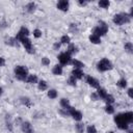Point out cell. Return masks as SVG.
I'll return each mask as SVG.
<instances>
[{
  "instance_id": "cell-1",
  "label": "cell",
  "mask_w": 133,
  "mask_h": 133,
  "mask_svg": "<svg viewBox=\"0 0 133 133\" xmlns=\"http://www.w3.org/2000/svg\"><path fill=\"white\" fill-rule=\"evenodd\" d=\"M133 121V113L132 112H126V113H121L117 114L114 117V122L116 123L117 127L119 129H127L128 128V124L132 123Z\"/></svg>"
},
{
  "instance_id": "cell-2",
  "label": "cell",
  "mask_w": 133,
  "mask_h": 133,
  "mask_svg": "<svg viewBox=\"0 0 133 133\" xmlns=\"http://www.w3.org/2000/svg\"><path fill=\"white\" fill-rule=\"evenodd\" d=\"M15 74H16V78L18 80H21V81H25L27 79V76H28V71L25 66L23 65H18L15 68Z\"/></svg>"
},
{
  "instance_id": "cell-3",
  "label": "cell",
  "mask_w": 133,
  "mask_h": 133,
  "mask_svg": "<svg viewBox=\"0 0 133 133\" xmlns=\"http://www.w3.org/2000/svg\"><path fill=\"white\" fill-rule=\"evenodd\" d=\"M130 21V16L127 14H117L113 17V22L116 25H122L124 23H128Z\"/></svg>"
},
{
  "instance_id": "cell-4",
  "label": "cell",
  "mask_w": 133,
  "mask_h": 133,
  "mask_svg": "<svg viewBox=\"0 0 133 133\" xmlns=\"http://www.w3.org/2000/svg\"><path fill=\"white\" fill-rule=\"evenodd\" d=\"M107 31H108V26L104 22H100L99 25L94 29V33L92 34H95V35H97V36L100 37L101 35L106 34Z\"/></svg>"
},
{
  "instance_id": "cell-5",
  "label": "cell",
  "mask_w": 133,
  "mask_h": 133,
  "mask_svg": "<svg viewBox=\"0 0 133 133\" xmlns=\"http://www.w3.org/2000/svg\"><path fill=\"white\" fill-rule=\"evenodd\" d=\"M97 66H98V70L100 72H105V71H108V70L112 69V64H111V62L107 58H103L102 60H100L98 62Z\"/></svg>"
},
{
  "instance_id": "cell-6",
  "label": "cell",
  "mask_w": 133,
  "mask_h": 133,
  "mask_svg": "<svg viewBox=\"0 0 133 133\" xmlns=\"http://www.w3.org/2000/svg\"><path fill=\"white\" fill-rule=\"evenodd\" d=\"M18 41H20V42L22 43V45L25 47V50H26L28 53H30V54L34 53V49H33V47H32V44H31V42H30L29 38H27V37H21V38H19Z\"/></svg>"
},
{
  "instance_id": "cell-7",
  "label": "cell",
  "mask_w": 133,
  "mask_h": 133,
  "mask_svg": "<svg viewBox=\"0 0 133 133\" xmlns=\"http://www.w3.org/2000/svg\"><path fill=\"white\" fill-rule=\"evenodd\" d=\"M58 59H59V61H60L61 64H68V63L71 62V55L68 52L60 53L59 56H58Z\"/></svg>"
},
{
  "instance_id": "cell-8",
  "label": "cell",
  "mask_w": 133,
  "mask_h": 133,
  "mask_svg": "<svg viewBox=\"0 0 133 133\" xmlns=\"http://www.w3.org/2000/svg\"><path fill=\"white\" fill-rule=\"evenodd\" d=\"M68 110H69L70 114L73 116V118H74L75 121H80V119L82 118V113H81L80 111H77V110H75L73 107H70Z\"/></svg>"
},
{
  "instance_id": "cell-9",
  "label": "cell",
  "mask_w": 133,
  "mask_h": 133,
  "mask_svg": "<svg viewBox=\"0 0 133 133\" xmlns=\"http://www.w3.org/2000/svg\"><path fill=\"white\" fill-rule=\"evenodd\" d=\"M28 34H29L28 29H27V28H25V27H22V28L20 29V31L17 33L16 39H19V38H21V37H27V36H28Z\"/></svg>"
},
{
  "instance_id": "cell-10",
  "label": "cell",
  "mask_w": 133,
  "mask_h": 133,
  "mask_svg": "<svg viewBox=\"0 0 133 133\" xmlns=\"http://www.w3.org/2000/svg\"><path fill=\"white\" fill-rule=\"evenodd\" d=\"M86 82H87L90 86L96 87V88H99V82H98V80L95 79L94 77H91V76H87V77H86Z\"/></svg>"
},
{
  "instance_id": "cell-11",
  "label": "cell",
  "mask_w": 133,
  "mask_h": 133,
  "mask_svg": "<svg viewBox=\"0 0 133 133\" xmlns=\"http://www.w3.org/2000/svg\"><path fill=\"white\" fill-rule=\"evenodd\" d=\"M57 8L60 9V10L66 11L68 8H69V2L65 1V0H60V1L57 3Z\"/></svg>"
},
{
  "instance_id": "cell-12",
  "label": "cell",
  "mask_w": 133,
  "mask_h": 133,
  "mask_svg": "<svg viewBox=\"0 0 133 133\" xmlns=\"http://www.w3.org/2000/svg\"><path fill=\"white\" fill-rule=\"evenodd\" d=\"M22 130L25 133H32V131H33L30 123H28V122H25V123L22 124Z\"/></svg>"
},
{
  "instance_id": "cell-13",
  "label": "cell",
  "mask_w": 133,
  "mask_h": 133,
  "mask_svg": "<svg viewBox=\"0 0 133 133\" xmlns=\"http://www.w3.org/2000/svg\"><path fill=\"white\" fill-rule=\"evenodd\" d=\"M72 74H73V76L77 79H81L82 77H83V72L80 70V69H74L73 70V72H72Z\"/></svg>"
},
{
  "instance_id": "cell-14",
  "label": "cell",
  "mask_w": 133,
  "mask_h": 133,
  "mask_svg": "<svg viewBox=\"0 0 133 133\" xmlns=\"http://www.w3.org/2000/svg\"><path fill=\"white\" fill-rule=\"evenodd\" d=\"M52 72H53L54 75H61L62 74V68H61V65H55L53 68Z\"/></svg>"
},
{
  "instance_id": "cell-15",
  "label": "cell",
  "mask_w": 133,
  "mask_h": 133,
  "mask_svg": "<svg viewBox=\"0 0 133 133\" xmlns=\"http://www.w3.org/2000/svg\"><path fill=\"white\" fill-rule=\"evenodd\" d=\"M107 92H106V90L104 89V88H98V96H99V98H102V99H105L106 97H107Z\"/></svg>"
},
{
  "instance_id": "cell-16",
  "label": "cell",
  "mask_w": 133,
  "mask_h": 133,
  "mask_svg": "<svg viewBox=\"0 0 133 133\" xmlns=\"http://www.w3.org/2000/svg\"><path fill=\"white\" fill-rule=\"evenodd\" d=\"M109 5H110V3H109L108 0H101V1L99 2V6L102 7V8H108Z\"/></svg>"
},
{
  "instance_id": "cell-17",
  "label": "cell",
  "mask_w": 133,
  "mask_h": 133,
  "mask_svg": "<svg viewBox=\"0 0 133 133\" xmlns=\"http://www.w3.org/2000/svg\"><path fill=\"white\" fill-rule=\"evenodd\" d=\"M89 41H90L92 44H99V43L101 42L100 37L97 36V35H95V34H91V35L89 36Z\"/></svg>"
},
{
  "instance_id": "cell-18",
  "label": "cell",
  "mask_w": 133,
  "mask_h": 133,
  "mask_svg": "<svg viewBox=\"0 0 133 133\" xmlns=\"http://www.w3.org/2000/svg\"><path fill=\"white\" fill-rule=\"evenodd\" d=\"M60 105H61V107H63L64 109H69V108L71 107V106H70V103H69V100H66V99H61Z\"/></svg>"
},
{
  "instance_id": "cell-19",
  "label": "cell",
  "mask_w": 133,
  "mask_h": 133,
  "mask_svg": "<svg viewBox=\"0 0 133 133\" xmlns=\"http://www.w3.org/2000/svg\"><path fill=\"white\" fill-rule=\"evenodd\" d=\"M26 81H27L28 83H35V82L37 81V77H36L35 75H29V76L27 77Z\"/></svg>"
},
{
  "instance_id": "cell-20",
  "label": "cell",
  "mask_w": 133,
  "mask_h": 133,
  "mask_svg": "<svg viewBox=\"0 0 133 133\" xmlns=\"http://www.w3.org/2000/svg\"><path fill=\"white\" fill-rule=\"evenodd\" d=\"M76 52H77V48L75 47V45L71 44V45L69 46V48H68V53L71 55L72 53H76Z\"/></svg>"
},
{
  "instance_id": "cell-21",
  "label": "cell",
  "mask_w": 133,
  "mask_h": 133,
  "mask_svg": "<svg viewBox=\"0 0 133 133\" xmlns=\"http://www.w3.org/2000/svg\"><path fill=\"white\" fill-rule=\"evenodd\" d=\"M73 64H74V66H76V69H81L82 66H84V64L81 61L77 60V59H74L73 60Z\"/></svg>"
},
{
  "instance_id": "cell-22",
  "label": "cell",
  "mask_w": 133,
  "mask_h": 133,
  "mask_svg": "<svg viewBox=\"0 0 133 133\" xmlns=\"http://www.w3.org/2000/svg\"><path fill=\"white\" fill-rule=\"evenodd\" d=\"M48 97H49L50 99H55V98L57 97V92H56V90H55V89H51V90H49V91H48Z\"/></svg>"
},
{
  "instance_id": "cell-23",
  "label": "cell",
  "mask_w": 133,
  "mask_h": 133,
  "mask_svg": "<svg viewBox=\"0 0 133 133\" xmlns=\"http://www.w3.org/2000/svg\"><path fill=\"white\" fill-rule=\"evenodd\" d=\"M76 130H77L78 133H83V131H84V125L78 123V124L76 125Z\"/></svg>"
},
{
  "instance_id": "cell-24",
  "label": "cell",
  "mask_w": 133,
  "mask_h": 133,
  "mask_svg": "<svg viewBox=\"0 0 133 133\" xmlns=\"http://www.w3.org/2000/svg\"><path fill=\"white\" fill-rule=\"evenodd\" d=\"M27 10L29 11V12H32L33 10H34V8H35V4L33 3V2H30V3H28L27 4Z\"/></svg>"
},
{
  "instance_id": "cell-25",
  "label": "cell",
  "mask_w": 133,
  "mask_h": 133,
  "mask_svg": "<svg viewBox=\"0 0 133 133\" xmlns=\"http://www.w3.org/2000/svg\"><path fill=\"white\" fill-rule=\"evenodd\" d=\"M125 50H127L128 52H132V50H133V45H132V43H126L125 44Z\"/></svg>"
},
{
  "instance_id": "cell-26",
  "label": "cell",
  "mask_w": 133,
  "mask_h": 133,
  "mask_svg": "<svg viewBox=\"0 0 133 133\" xmlns=\"http://www.w3.org/2000/svg\"><path fill=\"white\" fill-rule=\"evenodd\" d=\"M117 85H118L119 87L125 88V87L127 86V81H126L125 79H121V80H118V81H117Z\"/></svg>"
},
{
  "instance_id": "cell-27",
  "label": "cell",
  "mask_w": 133,
  "mask_h": 133,
  "mask_svg": "<svg viewBox=\"0 0 133 133\" xmlns=\"http://www.w3.org/2000/svg\"><path fill=\"white\" fill-rule=\"evenodd\" d=\"M38 88H39L41 90L47 89V83H46L45 81H39V83H38Z\"/></svg>"
},
{
  "instance_id": "cell-28",
  "label": "cell",
  "mask_w": 133,
  "mask_h": 133,
  "mask_svg": "<svg viewBox=\"0 0 133 133\" xmlns=\"http://www.w3.org/2000/svg\"><path fill=\"white\" fill-rule=\"evenodd\" d=\"M104 100L106 101V103H107L108 105H109V104H111V103H113V101H114V100H113V97H112V96H110V95H107V97H106Z\"/></svg>"
},
{
  "instance_id": "cell-29",
  "label": "cell",
  "mask_w": 133,
  "mask_h": 133,
  "mask_svg": "<svg viewBox=\"0 0 133 133\" xmlns=\"http://www.w3.org/2000/svg\"><path fill=\"white\" fill-rule=\"evenodd\" d=\"M61 43L62 44H69L70 43V37L68 36V35H63V36H61Z\"/></svg>"
},
{
  "instance_id": "cell-30",
  "label": "cell",
  "mask_w": 133,
  "mask_h": 133,
  "mask_svg": "<svg viewBox=\"0 0 133 133\" xmlns=\"http://www.w3.org/2000/svg\"><path fill=\"white\" fill-rule=\"evenodd\" d=\"M87 132L88 133H97V130H96V127L95 126H88L87 127Z\"/></svg>"
},
{
  "instance_id": "cell-31",
  "label": "cell",
  "mask_w": 133,
  "mask_h": 133,
  "mask_svg": "<svg viewBox=\"0 0 133 133\" xmlns=\"http://www.w3.org/2000/svg\"><path fill=\"white\" fill-rule=\"evenodd\" d=\"M68 82H69L71 85H75V84H76V78L72 75V76L69 78V81H68Z\"/></svg>"
},
{
  "instance_id": "cell-32",
  "label": "cell",
  "mask_w": 133,
  "mask_h": 133,
  "mask_svg": "<svg viewBox=\"0 0 133 133\" xmlns=\"http://www.w3.org/2000/svg\"><path fill=\"white\" fill-rule=\"evenodd\" d=\"M21 100H22V103H23V104H25V105L28 106V107L30 106V101H29L28 98H22Z\"/></svg>"
},
{
  "instance_id": "cell-33",
  "label": "cell",
  "mask_w": 133,
  "mask_h": 133,
  "mask_svg": "<svg viewBox=\"0 0 133 133\" xmlns=\"http://www.w3.org/2000/svg\"><path fill=\"white\" fill-rule=\"evenodd\" d=\"M106 112H107V113H109V114L113 113V112H114L113 107H112V106H110V105H107V107H106Z\"/></svg>"
},
{
  "instance_id": "cell-34",
  "label": "cell",
  "mask_w": 133,
  "mask_h": 133,
  "mask_svg": "<svg viewBox=\"0 0 133 133\" xmlns=\"http://www.w3.org/2000/svg\"><path fill=\"white\" fill-rule=\"evenodd\" d=\"M42 64H44V65H49V64H50V60H49L47 57H44V58H42Z\"/></svg>"
},
{
  "instance_id": "cell-35",
  "label": "cell",
  "mask_w": 133,
  "mask_h": 133,
  "mask_svg": "<svg viewBox=\"0 0 133 133\" xmlns=\"http://www.w3.org/2000/svg\"><path fill=\"white\" fill-rule=\"evenodd\" d=\"M33 35H34L35 37H39V36L42 35V31L38 30V29H35V30L33 31Z\"/></svg>"
},
{
  "instance_id": "cell-36",
  "label": "cell",
  "mask_w": 133,
  "mask_h": 133,
  "mask_svg": "<svg viewBox=\"0 0 133 133\" xmlns=\"http://www.w3.org/2000/svg\"><path fill=\"white\" fill-rule=\"evenodd\" d=\"M128 95H129L130 98H133V89H132V88H129V90H128Z\"/></svg>"
},
{
  "instance_id": "cell-37",
  "label": "cell",
  "mask_w": 133,
  "mask_h": 133,
  "mask_svg": "<svg viewBox=\"0 0 133 133\" xmlns=\"http://www.w3.org/2000/svg\"><path fill=\"white\" fill-rule=\"evenodd\" d=\"M4 63H5V60H4V58L0 57V66H3V65H4Z\"/></svg>"
},
{
  "instance_id": "cell-38",
  "label": "cell",
  "mask_w": 133,
  "mask_h": 133,
  "mask_svg": "<svg viewBox=\"0 0 133 133\" xmlns=\"http://www.w3.org/2000/svg\"><path fill=\"white\" fill-rule=\"evenodd\" d=\"M91 98H92L94 100H98V99H99V96H97L96 94H92V95H91Z\"/></svg>"
},
{
  "instance_id": "cell-39",
  "label": "cell",
  "mask_w": 133,
  "mask_h": 133,
  "mask_svg": "<svg viewBox=\"0 0 133 133\" xmlns=\"http://www.w3.org/2000/svg\"><path fill=\"white\" fill-rule=\"evenodd\" d=\"M79 4H80V5H86L87 2H86V1H81V0H80V1H79Z\"/></svg>"
},
{
  "instance_id": "cell-40",
  "label": "cell",
  "mask_w": 133,
  "mask_h": 133,
  "mask_svg": "<svg viewBox=\"0 0 133 133\" xmlns=\"http://www.w3.org/2000/svg\"><path fill=\"white\" fill-rule=\"evenodd\" d=\"M59 47H60V45H59V44H57V43L54 45V48H55V49H58Z\"/></svg>"
},
{
  "instance_id": "cell-41",
  "label": "cell",
  "mask_w": 133,
  "mask_h": 133,
  "mask_svg": "<svg viewBox=\"0 0 133 133\" xmlns=\"http://www.w3.org/2000/svg\"><path fill=\"white\" fill-rule=\"evenodd\" d=\"M1 92H2V89H1V87H0V95H1Z\"/></svg>"
},
{
  "instance_id": "cell-42",
  "label": "cell",
  "mask_w": 133,
  "mask_h": 133,
  "mask_svg": "<svg viewBox=\"0 0 133 133\" xmlns=\"http://www.w3.org/2000/svg\"><path fill=\"white\" fill-rule=\"evenodd\" d=\"M108 133H113V132H108Z\"/></svg>"
}]
</instances>
